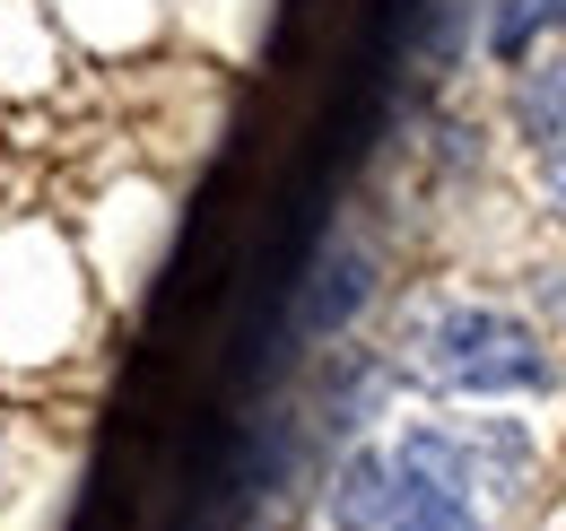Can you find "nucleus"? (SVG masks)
Returning <instances> with one entry per match:
<instances>
[{
	"label": "nucleus",
	"mask_w": 566,
	"mask_h": 531,
	"mask_svg": "<svg viewBox=\"0 0 566 531\" xmlns=\"http://www.w3.org/2000/svg\"><path fill=\"white\" fill-rule=\"evenodd\" d=\"M392 366L410 384H427L436 400H471V409L549 400L566 384L549 323L505 305V296H419L401 340H392Z\"/></svg>",
	"instance_id": "nucleus-1"
},
{
	"label": "nucleus",
	"mask_w": 566,
	"mask_h": 531,
	"mask_svg": "<svg viewBox=\"0 0 566 531\" xmlns=\"http://www.w3.org/2000/svg\"><path fill=\"white\" fill-rule=\"evenodd\" d=\"M392 470L427 479V488H453L471 497L480 514L496 506H523L532 497V470H541V436L523 418H410L392 436Z\"/></svg>",
	"instance_id": "nucleus-2"
},
{
	"label": "nucleus",
	"mask_w": 566,
	"mask_h": 531,
	"mask_svg": "<svg viewBox=\"0 0 566 531\" xmlns=\"http://www.w3.org/2000/svg\"><path fill=\"white\" fill-rule=\"evenodd\" d=\"M375 288H384V270H375V253L366 244H332L323 262L305 270V288H296V340H340L375 305Z\"/></svg>",
	"instance_id": "nucleus-3"
},
{
	"label": "nucleus",
	"mask_w": 566,
	"mask_h": 531,
	"mask_svg": "<svg viewBox=\"0 0 566 531\" xmlns=\"http://www.w3.org/2000/svg\"><path fill=\"white\" fill-rule=\"evenodd\" d=\"M496 123H505V139H514L523 157H532V148H558L566 139V44H541L532 62L505 70Z\"/></svg>",
	"instance_id": "nucleus-4"
},
{
	"label": "nucleus",
	"mask_w": 566,
	"mask_h": 531,
	"mask_svg": "<svg viewBox=\"0 0 566 531\" xmlns=\"http://www.w3.org/2000/svg\"><path fill=\"white\" fill-rule=\"evenodd\" d=\"M392 497H401V470H392V445L357 436L349 454L332 462V479H323V531H384Z\"/></svg>",
	"instance_id": "nucleus-5"
},
{
	"label": "nucleus",
	"mask_w": 566,
	"mask_h": 531,
	"mask_svg": "<svg viewBox=\"0 0 566 531\" xmlns=\"http://www.w3.org/2000/svg\"><path fill=\"white\" fill-rule=\"evenodd\" d=\"M471 44H480V62H489V70L532 62L541 44H566V0H480Z\"/></svg>",
	"instance_id": "nucleus-6"
},
{
	"label": "nucleus",
	"mask_w": 566,
	"mask_h": 531,
	"mask_svg": "<svg viewBox=\"0 0 566 531\" xmlns=\"http://www.w3.org/2000/svg\"><path fill=\"white\" fill-rule=\"evenodd\" d=\"M384 531H496L471 497H453V488H427V479H401V497H392V514Z\"/></svg>",
	"instance_id": "nucleus-7"
},
{
	"label": "nucleus",
	"mask_w": 566,
	"mask_h": 531,
	"mask_svg": "<svg viewBox=\"0 0 566 531\" xmlns=\"http://www.w3.org/2000/svg\"><path fill=\"white\" fill-rule=\"evenodd\" d=\"M523 166H532V200H541V218L566 227V139H558V148H532Z\"/></svg>",
	"instance_id": "nucleus-8"
},
{
	"label": "nucleus",
	"mask_w": 566,
	"mask_h": 531,
	"mask_svg": "<svg viewBox=\"0 0 566 531\" xmlns=\"http://www.w3.org/2000/svg\"><path fill=\"white\" fill-rule=\"evenodd\" d=\"M532 314L549 323V340H566V262L532 270Z\"/></svg>",
	"instance_id": "nucleus-9"
}]
</instances>
